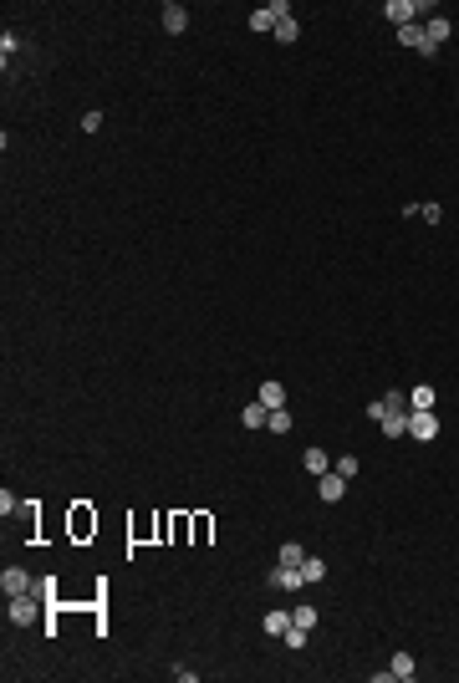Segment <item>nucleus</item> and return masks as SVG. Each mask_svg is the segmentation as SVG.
Listing matches in <instances>:
<instances>
[{
  "mask_svg": "<svg viewBox=\"0 0 459 683\" xmlns=\"http://www.w3.org/2000/svg\"><path fill=\"white\" fill-rule=\"evenodd\" d=\"M393 413H409V393H383V398H373L367 403V418H373V424H383V418H393Z\"/></svg>",
  "mask_w": 459,
  "mask_h": 683,
  "instance_id": "1",
  "label": "nucleus"
},
{
  "mask_svg": "<svg viewBox=\"0 0 459 683\" xmlns=\"http://www.w3.org/2000/svg\"><path fill=\"white\" fill-rule=\"evenodd\" d=\"M36 612H41V597L36 592H21V597H10V622H36Z\"/></svg>",
  "mask_w": 459,
  "mask_h": 683,
  "instance_id": "2",
  "label": "nucleus"
},
{
  "mask_svg": "<svg viewBox=\"0 0 459 683\" xmlns=\"http://www.w3.org/2000/svg\"><path fill=\"white\" fill-rule=\"evenodd\" d=\"M409 433H413L418 444H429V439H434V433H439V418H434V408H424V413H413V408H409Z\"/></svg>",
  "mask_w": 459,
  "mask_h": 683,
  "instance_id": "3",
  "label": "nucleus"
},
{
  "mask_svg": "<svg viewBox=\"0 0 459 683\" xmlns=\"http://www.w3.org/2000/svg\"><path fill=\"white\" fill-rule=\"evenodd\" d=\"M317 495H322L326 505H337V500H342V495H347V479L337 475V469H326V475L317 479Z\"/></svg>",
  "mask_w": 459,
  "mask_h": 683,
  "instance_id": "4",
  "label": "nucleus"
},
{
  "mask_svg": "<svg viewBox=\"0 0 459 683\" xmlns=\"http://www.w3.org/2000/svg\"><path fill=\"white\" fill-rule=\"evenodd\" d=\"M271 586H275V592H296V586H306V576H301V566H275L271 571Z\"/></svg>",
  "mask_w": 459,
  "mask_h": 683,
  "instance_id": "5",
  "label": "nucleus"
},
{
  "mask_svg": "<svg viewBox=\"0 0 459 683\" xmlns=\"http://www.w3.org/2000/svg\"><path fill=\"white\" fill-rule=\"evenodd\" d=\"M0 586H6V597H21V592H31L36 582H31L21 566H6V571H0Z\"/></svg>",
  "mask_w": 459,
  "mask_h": 683,
  "instance_id": "6",
  "label": "nucleus"
},
{
  "mask_svg": "<svg viewBox=\"0 0 459 683\" xmlns=\"http://www.w3.org/2000/svg\"><path fill=\"white\" fill-rule=\"evenodd\" d=\"M383 16H388L393 26H413L418 6H413V0H388V6H383Z\"/></svg>",
  "mask_w": 459,
  "mask_h": 683,
  "instance_id": "7",
  "label": "nucleus"
},
{
  "mask_svg": "<svg viewBox=\"0 0 459 683\" xmlns=\"http://www.w3.org/2000/svg\"><path fill=\"white\" fill-rule=\"evenodd\" d=\"M301 469H306V475H317V479H322L326 469H332V459H326V449H317V444H311V449L301 454Z\"/></svg>",
  "mask_w": 459,
  "mask_h": 683,
  "instance_id": "8",
  "label": "nucleus"
},
{
  "mask_svg": "<svg viewBox=\"0 0 459 683\" xmlns=\"http://www.w3.org/2000/svg\"><path fill=\"white\" fill-rule=\"evenodd\" d=\"M424 41L439 51L444 41H449V21H444V16H429V21H424Z\"/></svg>",
  "mask_w": 459,
  "mask_h": 683,
  "instance_id": "9",
  "label": "nucleus"
},
{
  "mask_svg": "<svg viewBox=\"0 0 459 683\" xmlns=\"http://www.w3.org/2000/svg\"><path fill=\"white\" fill-rule=\"evenodd\" d=\"M184 26H189V10H184V6H174V0H168V6H164V31H168V36H179Z\"/></svg>",
  "mask_w": 459,
  "mask_h": 683,
  "instance_id": "10",
  "label": "nucleus"
},
{
  "mask_svg": "<svg viewBox=\"0 0 459 683\" xmlns=\"http://www.w3.org/2000/svg\"><path fill=\"white\" fill-rule=\"evenodd\" d=\"M266 418H271V408H266L260 398H255V403H245V408H240V424H245V428H266Z\"/></svg>",
  "mask_w": 459,
  "mask_h": 683,
  "instance_id": "11",
  "label": "nucleus"
},
{
  "mask_svg": "<svg viewBox=\"0 0 459 683\" xmlns=\"http://www.w3.org/2000/svg\"><path fill=\"white\" fill-rule=\"evenodd\" d=\"M260 627H266L271 637H286V627H291V612H266V617H260Z\"/></svg>",
  "mask_w": 459,
  "mask_h": 683,
  "instance_id": "12",
  "label": "nucleus"
},
{
  "mask_svg": "<svg viewBox=\"0 0 459 683\" xmlns=\"http://www.w3.org/2000/svg\"><path fill=\"white\" fill-rule=\"evenodd\" d=\"M409 408H413V413H424V408H434V388H429V383H418V388L409 393Z\"/></svg>",
  "mask_w": 459,
  "mask_h": 683,
  "instance_id": "13",
  "label": "nucleus"
},
{
  "mask_svg": "<svg viewBox=\"0 0 459 683\" xmlns=\"http://www.w3.org/2000/svg\"><path fill=\"white\" fill-rule=\"evenodd\" d=\"M388 668H393V678H403V683L418 673V668H413V653H393V663H388Z\"/></svg>",
  "mask_w": 459,
  "mask_h": 683,
  "instance_id": "14",
  "label": "nucleus"
},
{
  "mask_svg": "<svg viewBox=\"0 0 459 683\" xmlns=\"http://www.w3.org/2000/svg\"><path fill=\"white\" fill-rule=\"evenodd\" d=\"M260 403H266V408H286V388L281 383H260Z\"/></svg>",
  "mask_w": 459,
  "mask_h": 683,
  "instance_id": "15",
  "label": "nucleus"
},
{
  "mask_svg": "<svg viewBox=\"0 0 459 683\" xmlns=\"http://www.w3.org/2000/svg\"><path fill=\"white\" fill-rule=\"evenodd\" d=\"M271 36H275V41H286V46H291L296 36H301V26H296V16H286V21H275V31H271Z\"/></svg>",
  "mask_w": 459,
  "mask_h": 683,
  "instance_id": "16",
  "label": "nucleus"
},
{
  "mask_svg": "<svg viewBox=\"0 0 459 683\" xmlns=\"http://www.w3.org/2000/svg\"><path fill=\"white\" fill-rule=\"evenodd\" d=\"M378 428H383L388 439H403V433H409V413H393V418H383Z\"/></svg>",
  "mask_w": 459,
  "mask_h": 683,
  "instance_id": "17",
  "label": "nucleus"
},
{
  "mask_svg": "<svg viewBox=\"0 0 459 683\" xmlns=\"http://www.w3.org/2000/svg\"><path fill=\"white\" fill-rule=\"evenodd\" d=\"M301 576H306V586L322 582V576H326V561H322V556H306V561H301Z\"/></svg>",
  "mask_w": 459,
  "mask_h": 683,
  "instance_id": "18",
  "label": "nucleus"
},
{
  "mask_svg": "<svg viewBox=\"0 0 459 683\" xmlns=\"http://www.w3.org/2000/svg\"><path fill=\"white\" fill-rule=\"evenodd\" d=\"M301 561H306V546L286 541V546H281V566H301Z\"/></svg>",
  "mask_w": 459,
  "mask_h": 683,
  "instance_id": "19",
  "label": "nucleus"
},
{
  "mask_svg": "<svg viewBox=\"0 0 459 683\" xmlns=\"http://www.w3.org/2000/svg\"><path fill=\"white\" fill-rule=\"evenodd\" d=\"M251 31H275V16H271V6L251 10Z\"/></svg>",
  "mask_w": 459,
  "mask_h": 683,
  "instance_id": "20",
  "label": "nucleus"
},
{
  "mask_svg": "<svg viewBox=\"0 0 459 683\" xmlns=\"http://www.w3.org/2000/svg\"><path fill=\"white\" fill-rule=\"evenodd\" d=\"M398 41L403 46H424V26H418V21L413 26H398Z\"/></svg>",
  "mask_w": 459,
  "mask_h": 683,
  "instance_id": "21",
  "label": "nucleus"
},
{
  "mask_svg": "<svg viewBox=\"0 0 459 683\" xmlns=\"http://www.w3.org/2000/svg\"><path fill=\"white\" fill-rule=\"evenodd\" d=\"M266 428H271V433H286V428H291V413H286V408H271Z\"/></svg>",
  "mask_w": 459,
  "mask_h": 683,
  "instance_id": "22",
  "label": "nucleus"
},
{
  "mask_svg": "<svg viewBox=\"0 0 459 683\" xmlns=\"http://www.w3.org/2000/svg\"><path fill=\"white\" fill-rule=\"evenodd\" d=\"M291 622H296V627H306V633H311V627H317V607H296V612H291Z\"/></svg>",
  "mask_w": 459,
  "mask_h": 683,
  "instance_id": "23",
  "label": "nucleus"
},
{
  "mask_svg": "<svg viewBox=\"0 0 459 683\" xmlns=\"http://www.w3.org/2000/svg\"><path fill=\"white\" fill-rule=\"evenodd\" d=\"M286 648H296V653H301V648H306V627H296V622H291V627H286Z\"/></svg>",
  "mask_w": 459,
  "mask_h": 683,
  "instance_id": "24",
  "label": "nucleus"
},
{
  "mask_svg": "<svg viewBox=\"0 0 459 683\" xmlns=\"http://www.w3.org/2000/svg\"><path fill=\"white\" fill-rule=\"evenodd\" d=\"M31 592H36V597H46V602H51V597H57V576H41V582H36V586H31Z\"/></svg>",
  "mask_w": 459,
  "mask_h": 683,
  "instance_id": "25",
  "label": "nucleus"
},
{
  "mask_svg": "<svg viewBox=\"0 0 459 683\" xmlns=\"http://www.w3.org/2000/svg\"><path fill=\"white\" fill-rule=\"evenodd\" d=\"M358 464H362V459H352V454H347V459H337V475L352 479V475H358Z\"/></svg>",
  "mask_w": 459,
  "mask_h": 683,
  "instance_id": "26",
  "label": "nucleus"
},
{
  "mask_svg": "<svg viewBox=\"0 0 459 683\" xmlns=\"http://www.w3.org/2000/svg\"><path fill=\"white\" fill-rule=\"evenodd\" d=\"M418 219H424V225H439L444 209H439V204H424V209H418Z\"/></svg>",
  "mask_w": 459,
  "mask_h": 683,
  "instance_id": "27",
  "label": "nucleus"
}]
</instances>
